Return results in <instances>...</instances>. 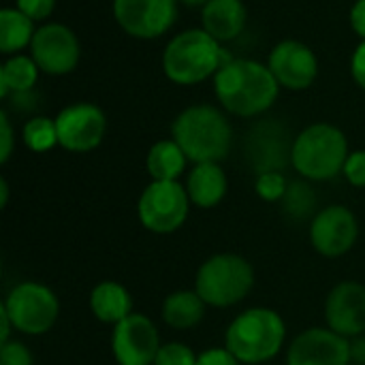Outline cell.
I'll use <instances>...</instances> for the list:
<instances>
[{
  "mask_svg": "<svg viewBox=\"0 0 365 365\" xmlns=\"http://www.w3.org/2000/svg\"><path fill=\"white\" fill-rule=\"evenodd\" d=\"M280 83L267 64L257 60H231L214 75V92L220 105L240 118L265 113L278 98Z\"/></svg>",
  "mask_w": 365,
  "mask_h": 365,
  "instance_id": "1",
  "label": "cell"
},
{
  "mask_svg": "<svg viewBox=\"0 0 365 365\" xmlns=\"http://www.w3.org/2000/svg\"><path fill=\"white\" fill-rule=\"evenodd\" d=\"M171 133L173 141L195 165L218 163L227 158L233 141L229 120L212 105H192L184 109L175 118Z\"/></svg>",
  "mask_w": 365,
  "mask_h": 365,
  "instance_id": "2",
  "label": "cell"
},
{
  "mask_svg": "<svg viewBox=\"0 0 365 365\" xmlns=\"http://www.w3.org/2000/svg\"><path fill=\"white\" fill-rule=\"evenodd\" d=\"M231 58L203 28L184 30L169 41L163 53V71L178 86H195L216 75Z\"/></svg>",
  "mask_w": 365,
  "mask_h": 365,
  "instance_id": "3",
  "label": "cell"
},
{
  "mask_svg": "<svg viewBox=\"0 0 365 365\" xmlns=\"http://www.w3.org/2000/svg\"><path fill=\"white\" fill-rule=\"evenodd\" d=\"M349 143L344 133L331 124H312L297 135L291 148L293 167L308 180H331L344 171Z\"/></svg>",
  "mask_w": 365,
  "mask_h": 365,
  "instance_id": "4",
  "label": "cell"
},
{
  "mask_svg": "<svg viewBox=\"0 0 365 365\" xmlns=\"http://www.w3.org/2000/svg\"><path fill=\"white\" fill-rule=\"evenodd\" d=\"M284 323L278 312L252 308L240 314L227 331V351L242 364H263L284 344Z\"/></svg>",
  "mask_w": 365,
  "mask_h": 365,
  "instance_id": "5",
  "label": "cell"
},
{
  "mask_svg": "<svg viewBox=\"0 0 365 365\" xmlns=\"http://www.w3.org/2000/svg\"><path fill=\"white\" fill-rule=\"evenodd\" d=\"M255 282L250 263L237 255H216L205 261L197 274L199 297L216 308H227L242 302Z\"/></svg>",
  "mask_w": 365,
  "mask_h": 365,
  "instance_id": "6",
  "label": "cell"
},
{
  "mask_svg": "<svg viewBox=\"0 0 365 365\" xmlns=\"http://www.w3.org/2000/svg\"><path fill=\"white\" fill-rule=\"evenodd\" d=\"M11 317V323L17 331L41 336L51 329L58 319V299L56 295L36 282H24L11 291L2 304Z\"/></svg>",
  "mask_w": 365,
  "mask_h": 365,
  "instance_id": "7",
  "label": "cell"
},
{
  "mask_svg": "<svg viewBox=\"0 0 365 365\" xmlns=\"http://www.w3.org/2000/svg\"><path fill=\"white\" fill-rule=\"evenodd\" d=\"M188 199L178 182H152L139 199V218L154 233H173L188 218Z\"/></svg>",
  "mask_w": 365,
  "mask_h": 365,
  "instance_id": "8",
  "label": "cell"
},
{
  "mask_svg": "<svg viewBox=\"0 0 365 365\" xmlns=\"http://www.w3.org/2000/svg\"><path fill=\"white\" fill-rule=\"evenodd\" d=\"M118 26L135 38H158L178 19V0H113Z\"/></svg>",
  "mask_w": 365,
  "mask_h": 365,
  "instance_id": "9",
  "label": "cell"
},
{
  "mask_svg": "<svg viewBox=\"0 0 365 365\" xmlns=\"http://www.w3.org/2000/svg\"><path fill=\"white\" fill-rule=\"evenodd\" d=\"M107 120L101 107L92 103H75L56 115L58 145L68 152H90L101 145Z\"/></svg>",
  "mask_w": 365,
  "mask_h": 365,
  "instance_id": "10",
  "label": "cell"
},
{
  "mask_svg": "<svg viewBox=\"0 0 365 365\" xmlns=\"http://www.w3.org/2000/svg\"><path fill=\"white\" fill-rule=\"evenodd\" d=\"M79 41L64 24H45L34 32L30 56L47 75H66L79 62Z\"/></svg>",
  "mask_w": 365,
  "mask_h": 365,
  "instance_id": "11",
  "label": "cell"
},
{
  "mask_svg": "<svg viewBox=\"0 0 365 365\" xmlns=\"http://www.w3.org/2000/svg\"><path fill=\"white\" fill-rule=\"evenodd\" d=\"M111 349L120 365H154L160 351L154 323L143 314H130L113 329Z\"/></svg>",
  "mask_w": 365,
  "mask_h": 365,
  "instance_id": "12",
  "label": "cell"
},
{
  "mask_svg": "<svg viewBox=\"0 0 365 365\" xmlns=\"http://www.w3.org/2000/svg\"><path fill=\"white\" fill-rule=\"evenodd\" d=\"M267 66L274 73L280 88L295 92L308 90L319 75V60L314 51L306 43L293 38L282 41L272 49Z\"/></svg>",
  "mask_w": 365,
  "mask_h": 365,
  "instance_id": "13",
  "label": "cell"
},
{
  "mask_svg": "<svg viewBox=\"0 0 365 365\" xmlns=\"http://www.w3.org/2000/svg\"><path fill=\"white\" fill-rule=\"evenodd\" d=\"M289 365H349L351 344L331 329H308L289 349Z\"/></svg>",
  "mask_w": 365,
  "mask_h": 365,
  "instance_id": "14",
  "label": "cell"
},
{
  "mask_svg": "<svg viewBox=\"0 0 365 365\" xmlns=\"http://www.w3.org/2000/svg\"><path fill=\"white\" fill-rule=\"evenodd\" d=\"M359 235L357 220L351 210L342 205H331L317 214L310 237L314 248L325 257H340L349 252Z\"/></svg>",
  "mask_w": 365,
  "mask_h": 365,
  "instance_id": "15",
  "label": "cell"
},
{
  "mask_svg": "<svg viewBox=\"0 0 365 365\" xmlns=\"http://www.w3.org/2000/svg\"><path fill=\"white\" fill-rule=\"evenodd\" d=\"M329 329L344 336H361L365 331V287L357 282L338 284L325 306Z\"/></svg>",
  "mask_w": 365,
  "mask_h": 365,
  "instance_id": "16",
  "label": "cell"
},
{
  "mask_svg": "<svg viewBox=\"0 0 365 365\" xmlns=\"http://www.w3.org/2000/svg\"><path fill=\"white\" fill-rule=\"evenodd\" d=\"M201 24L218 43H229L246 26V6L242 0H210L201 11Z\"/></svg>",
  "mask_w": 365,
  "mask_h": 365,
  "instance_id": "17",
  "label": "cell"
},
{
  "mask_svg": "<svg viewBox=\"0 0 365 365\" xmlns=\"http://www.w3.org/2000/svg\"><path fill=\"white\" fill-rule=\"evenodd\" d=\"M188 197L199 207H214L227 192V175L218 163H201L188 175Z\"/></svg>",
  "mask_w": 365,
  "mask_h": 365,
  "instance_id": "18",
  "label": "cell"
},
{
  "mask_svg": "<svg viewBox=\"0 0 365 365\" xmlns=\"http://www.w3.org/2000/svg\"><path fill=\"white\" fill-rule=\"evenodd\" d=\"M90 306L98 321L118 325L120 321L130 317L133 299H130L128 291L124 287H120L118 282H103L92 291Z\"/></svg>",
  "mask_w": 365,
  "mask_h": 365,
  "instance_id": "19",
  "label": "cell"
},
{
  "mask_svg": "<svg viewBox=\"0 0 365 365\" xmlns=\"http://www.w3.org/2000/svg\"><path fill=\"white\" fill-rule=\"evenodd\" d=\"M34 32V21L17 6H6L0 11V51L4 56H17L19 49L32 43Z\"/></svg>",
  "mask_w": 365,
  "mask_h": 365,
  "instance_id": "20",
  "label": "cell"
},
{
  "mask_svg": "<svg viewBox=\"0 0 365 365\" xmlns=\"http://www.w3.org/2000/svg\"><path fill=\"white\" fill-rule=\"evenodd\" d=\"M186 154L173 139L158 141L148 152V173L154 178V182H178V178L184 173L186 167Z\"/></svg>",
  "mask_w": 365,
  "mask_h": 365,
  "instance_id": "21",
  "label": "cell"
},
{
  "mask_svg": "<svg viewBox=\"0 0 365 365\" xmlns=\"http://www.w3.org/2000/svg\"><path fill=\"white\" fill-rule=\"evenodd\" d=\"M205 314V302L199 297V293L192 291H178L165 299L163 306V319L167 325L175 329H190L195 327Z\"/></svg>",
  "mask_w": 365,
  "mask_h": 365,
  "instance_id": "22",
  "label": "cell"
},
{
  "mask_svg": "<svg viewBox=\"0 0 365 365\" xmlns=\"http://www.w3.org/2000/svg\"><path fill=\"white\" fill-rule=\"evenodd\" d=\"M38 71L32 56H11L0 68V96L30 92L38 79Z\"/></svg>",
  "mask_w": 365,
  "mask_h": 365,
  "instance_id": "23",
  "label": "cell"
},
{
  "mask_svg": "<svg viewBox=\"0 0 365 365\" xmlns=\"http://www.w3.org/2000/svg\"><path fill=\"white\" fill-rule=\"evenodd\" d=\"M21 139L28 150L32 152H47L58 143V130L56 120L49 118H32L26 122L21 130Z\"/></svg>",
  "mask_w": 365,
  "mask_h": 365,
  "instance_id": "24",
  "label": "cell"
},
{
  "mask_svg": "<svg viewBox=\"0 0 365 365\" xmlns=\"http://www.w3.org/2000/svg\"><path fill=\"white\" fill-rule=\"evenodd\" d=\"M284 210L293 216V218H306L308 214H312L314 205H317V199H314V192L312 188H308L306 184L302 182H295L287 188V195H284Z\"/></svg>",
  "mask_w": 365,
  "mask_h": 365,
  "instance_id": "25",
  "label": "cell"
},
{
  "mask_svg": "<svg viewBox=\"0 0 365 365\" xmlns=\"http://www.w3.org/2000/svg\"><path fill=\"white\" fill-rule=\"evenodd\" d=\"M287 180L280 171H265V173H259V180H257V192L261 199L265 201H278V199H284L287 195Z\"/></svg>",
  "mask_w": 365,
  "mask_h": 365,
  "instance_id": "26",
  "label": "cell"
},
{
  "mask_svg": "<svg viewBox=\"0 0 365 365\" xmlns=\"http://www.w3.org/2000/svg\"><path fill=\"white\" fill-rule=\"evenodd\" d=\"M197 359L199 357H195V353L188 346L180 342H171L160 346L154 365H197Z\"/></svg>",
  "mask_w": 365,
  "mask_h": 365,
  "instance_id": "27",
  "label": "cell"
},
{
  "mask_svg": "<svg viewBox=\"0 0 365 365\" xmlns=\"http://www.w3.org/2000/svg\"><path fill=\"white\" fill-rule=\"evenodd\" d=\"M0 365H32V355L19 342H4L0 346Z\"/></svg>",
  "mask_w": 365,
  "mask_h": 365,
  "instance_id": "28",
  "label": "cell"
},
{
  "mask_svg": "<svg viewBox=\"0 0 365 365\" xmlns=\"http://www.w3.org/2000/svg\"><path fill=\"white\" fill-rule=\"evenodd\" d=\"M24 15H28L32 21H43L51 15L56 0H17L15 4Z\"/></svg>",
  "mask_w": 365,
  "mask_h": 365,
  "instance_id": "29",
  "label": "cell"
},
{
  "mask_svg": "<svg viewBox=\"0 0 365 365\" xmlns=\"http://www.w3.org/2000/svg\"><path fill=\"white\" fill-rule=\"evenodd\" d=\"M344 175L346 180L353 184V186H365V152H353L349 154L346 158V165H344Z\"/></svg>",
  "mask_w": 365,
  "mask_h": 365,
  "instance_id": "30",
  "label": "cell"
},
{
  "mask_svg": "<svg viewBox=\"0 0 365 365\" xmlns=\"http://www.w3.org/2000/svg\"><path fill=\"white\" fill-rule=\"evenodd\" d=\"M242 361L237 357H233L227 349H212L207 353H203L197 365H240Z\"/></svg>",
  "mask_w": 365,
  "mask_h": 365,
  "instance_id": "31",
  "label": "cell"
},
{
  "mask_svg": "<svg viewBox=\"0 0 365 365\" xmlns=\"http://www.w3.org/2000/svg\"><path fill=\"white\" fill-rule=\"evenodd\" d=\"M351 73H353V79L355 83L365 90V41H361L353 53V60H351Z\"/></svg>",
  "mask_w": 365,
  "mask_h": 365,
  "instance_id": "32",
  "label": "cell"
},
{
  "mask_svg": "<svg viewBox=\"0 0 365 365\" xmlns=\"http://www.w3.org/2000/svg\"><path fill=\"white\" fill-rule=\"evenodd\" d=\"M0 133H2V150H0V163H6L13 152V128L9 122V115L0 113Z\"/></svg>",
  "mask_w": 365,
  "mask_h": 365,
  "instance_id": "33",
  "label": "cell"
},
{
  "mask_svg": "<svg viewBox=\"0 0 365 365\" xmlns=\"http://www.w3.org/2000/svg\"><path fill=\"white\" fill-rule=\"evenodd\" d=\"M351 26L357 36L365 41V0H357L351 9Z\"/></svg>",
  "mask_w": 365,
  "mask_h": 365,
  "instance_id": "34",
  "label": "cell"
},
{
  "mask_svg": "<svg viewBox=\"0 0 365 365\" xmlns=\"http://www.w3.org/2000/svg\"><path fill=\"white\" fill-rule=\"evenodd\" d=\"M351 361L357 365H365V336H359L351 344Z\"/></svg>",
  "mask_w": 365,
  "mask_h": 365,
  "instance_id": "35",
  "label": "cell"
},
{
  "mask_svg": "<svg viewBox=\"0 0 365 365\" xmlns=\"http://www.w3.org/2000/svg\"><path fill=\"white\" fill-rule=\"evenodd\" d=\"M13 327V323H11V317H9V312H6V308L2 306L0 308V342L4 344V342H9V329Z\"/></svg>",
  "mask_w": 365,
  "mask_h": 365,
  "instance_id": "36",
  "label": "cell"
},
{
  "mask_svg": "<svg viewBox=\"0 0 365 365\" xmlns=\"http://www.w3.org/2000/svg\"><path fill=\"white\" fill-rule=\"evenodd\" d=\"M6 199H9V186H6V180H0V205L2 207L6 205Z\"/></svg>",
  "mask_w": 365,
  "mask_h": 365,
  "instance_id": "37",
  "label": "cell"
},
{
  "mask_svg": "<svg viewBox=\"0 0 365 365\" xmlns=\"http://www.w3.org/2000/svg\"><path fill=\"white\" fill-rule=\"evenodd\" d=\"M184 4H188V6H205L210 0H182Z\"/></svg>",
  "mask_w": 365,
  "mask_h": 365,
  "instance_id": "38",
  "label": "cell"
},
{
  "mask_svg": "<svg viewBox=\"0 0 365 365\" xmlns=\"http://www.w3.org/2000/svg\"><path fill=\"white\" fill-rule=\"evenodd\" d=\"M349 365H357V364H349Z\"/></svg>",
  "mask_w": 365,
  "mask_h": 365,
  "instance_id": "39",
  "label": "cell"
}]
</instances>
